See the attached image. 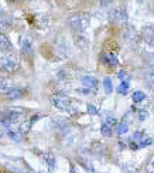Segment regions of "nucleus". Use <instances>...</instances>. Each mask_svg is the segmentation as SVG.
<instances>
[{
  "label": "nucleus",
  "mask_w": 154,
  "mask_h": 173,
  "mask_svg": "<svg viewBox=\"0 0 154 173\" xmlns=\"http://www.w3.org/2000/svg\"><path fill=\"white\" fill-rule=\"evenodd\" d=\"M25 111L23 108H4L0 111V124L3 125L6 129H8L13 124H17L20 122L23 118H24Z\"/></svg>",
  "instance_id": "nucleus-1"
},
{
  "label": "nucleus",
  "mask_w": 154,
  "mask_h": 173,
  "mask_svg": "<svg viewBox=\"0 0 154 173\" xmlns=\"http://www.w3.org/2000/svg\"><path fill=\"white\" fill-rule=\"evenodd\" d=\"M89 23H90V16L88 13H75L72 16L68 19V24L69 27L72 28L73 31H76V33L82 34L88 27H89Z\"/></svg>",
  "instance_id": "nucleus-2"
},
{
  "label": "nucleus",
  "mask_w": 154,
  "mask_h": 173,
  "mask_svg": "<svg viewBox=\"0 0 154 173\" xmlns=\"http://www.w3.org/2000/svg\"><path fill=\"white\" fill-rule=\"evenodd\" d=\"M153 138L147 136L146 133L143 131H136L131 138H130V143H129V148L131 150H137V149H141V148H146V146H150L153 145Z\"/></svg>",
  "instance_id": "nucleus-3"
},
{
  "label": "nucleus",
  "mask_w": 154,
  "mask_h": 173,
  "mask_svg": "<svg viewBox=\"0 0 154 173\" xmlns=\"http://www.w3.org/2000/svg\"><path fill=\"white\" fill-rule=\"evenodd\" d=\"M49 101H51V104L55 108H58V109L65 111V112H72V109H73L72 102H71V99L68 98L66 95H64V94H52V95L49 97Z\"/></svg>",
  "instance_id": "nucleus-4"
},
{
  "label": "nucleus",
  "mask_w": 154,
  "mask_h": 173,
  "mask_svg": "<svg viewBox=\"0 0 154 173\" xmlns=\"http://www.w3.org/2000/svg\"><path fill=\"white\" fill-rule=\"evenodd\" d=\"M0 64H1V68L7 73H14L17 68H18V60L17 57L13 54V53H7L4 54L1 60H0Z\"/></svg>",
  "instance_id": "nucleus-5"
},
{
  "label": "nucleus",
  "mask_w": 154,
  "mask_h": 173,
  "mask_svg": "<svg viewBox=\"0 0 154 173\" xmlns=\"http://www.w3.org/2000/svg\"><path fill=\"white\" fill-rule=\"evenodd\" d=\"M109 17H110V20L114 21V23H117V24H126L127 23V11H126V9L123 7V6H116L113 7L110 11H109Z\"/></svg>",
  "instance_id": "nucleus-6"
},
{
  "label": "nucleus",
  "mask_w": 154,
  "mask_h": 173,
  "mask_svg": "<svg viewBox=\"0 0 154 173\" xmlns=\"http://www.w3.org/2000/svg\"><path fill=\"white\" fill-rule=\"evenodd\" d=\"M18 44H20L21 53H24V54H31L32 53V38L30 36H20Z\"/></svg>",
  "instance_id": "nucleus-7"
},
{
  "label": "nucleus",
  "mask_w": 154,
  "mask_h": 173,
  "mask_svg": "<svg viewBox=\"0 0 154 173\" xmlns=\"http://www.w3.org/2000/svg\"><path fill=\"white\" fill-rule=\"evenodd\" d=\"M141 38H143V41L146 43L147 46L154 47V30L151 26H146L141 30Z\"/></svg>",
  "instance_id": "nucleus-8"
},
{
  "label": "nucleus",
  "mask_w": 154,
  "mask_h": 173,
  "mask_svg": "<svg viewBox=\"0 0 154 173\" xmlns=\"http://www.w3.org/2000/svg\"><path fill=\"white\" fill-rule=\"evenodd\" d=\"M40 118H41V115H34V116H31L30 119L23 121V122L20 124V126H18V133H20V135H21V133H27V132L31 129L32 124H35Z\"/></svg>",
  "instance_id": "nucleus-9"
},
{
  "label": "nucleus",
  "mask_w": 154,
  "mask_h": 173,
  "mask_svg": "<svg viewBox=\"0 0 154 173\" xmlns=\"http://www.w3.org/2000/svg\"><path fill=\"white\" fill-rule=\"evenodd\" d=\"M81 83H82V85H83L86 90H92V91H95L97 88V85H99L97 78H95V77H90V75H85V77H82Z\"/></svg>",
  "instance_id": "nucleus-10"
},
{
  "label": "nucleus",
  "mask_w": 154,
  "mask_h": 173,
  "mask_svg": "<svg viewBox=\"0 0 154 173\" xmlns=\"http://www.w3.org/2000/svg\"><path fill=\"white\" fill-rule=\"evenodd\" d=\"M0 51H4V53H13V46L11 43L8 41L7 36L3 33H0Z\"/></svg>",
  "instance_id": "nucleus-11"
},
{
  "label": "nucleus",
  "mask_w": 154,
  "mask_h": 173,
  "mask_svg": "<svg viewBox=\"0 0 154 173\" xmlns=\"http://www.w3.org/2000/svg\"><path fill=\"white\" fill-rule=\"evenodd\" d=\"M13 90V84L8 78L4 77H0V94H6L7 95L10 91Z\"/></svg>",
  "instance_id": "nucleus-12"
},
{
  "label": "nucleus",
  "mask_w": 154,
  "mask_h": 173,
  "mask_svg": "<svg viewBox=\"0 0 154 173\" xmlns=\"http://www.w3.org/2000/svg\"><path fill=\"white\" fill-rule=\"evenodd\" d=\"M102 60H103V63H105V64H107V65H110V67L117 65V57H116V54H114V53H107V54H103V56H102Z\"/></svg>",
  "instance_id": "nucleus-13"
},
{
  "label": "nucleus",
  "mask_w": 154,
  "mask_h": 173,
  "mask_svg": "<svg viewBox=\"0 0 154 173\" xmlns=\"http://www.w3.org/2000/svg\"><path fill=\"white\" fill-rule=\"evenodd\" d=\"M23 97V90L20 87H13V90L7 94V99L10 101H14V99H18Z\"/></svg>",
  "instance_id": "nucleus-14"
},
{
  "label": "nucleus",
  "mask_w": 154,
  "mask_h": 173,
  "mask_svg": "<svg viewBox=\"0 0 154 173\" xmlns=\"http://www.w3.org/2000/svg\"><path fill=\"white\" fill-rule=\"evenodd\" d=\"M100 132H102V135H103V136L109 138V136H112V135H113V126L103 121V122H102V126H100Z\"/></svg>",
  "instance_id": "nucleus-15"
},
{
  "label": "nucleus",
  "mask_w": 154,
  "mask_h": 173,
  "mask_svg": "<svg viewBox=\"0 0 154 173\" xmlns=\"http://www.w3.org/2000/svg\"><path fill=\"white\" fill-rule=\"evenodd\" d=\"M44 162L47 163L49 170H54V169H55V156H54V155H51V153L44 155Z\"/></svg>",
  "instance_id": "nucleus-16"
},
{
  "label": "nucleus",
  "mask_w": 154,
  "mask_h": 173,
  "mask_svg": "<svg viewBox=\"0 0 154 173\" xmlns=\"http://www.w3.org/2000/svg\"><path fill=\"white\" fill-rule=\"evenodd\" d=\"M129 88H130V84H129V81L126 80V81H122V83L119 84V87L116 88V91H117V94H120V95H126V94L129 92Z\"/></svg>",
  "instance_id": "nucleus-17"
},
{
  "label": "nucleus",
  "mask_w": 154,
  "mask_h": 173,
  "mask_svg": "<svg viewBox=\"0 0 154 173\" xmlns=\"http://www.w3.org/2000/svg\"><path fill=\"white\" fill-rule=\"evenodd\" d=\"M144 78H146V81L150 84V85H154V65L148 67V68L146 70Z\"/></svg>",
  "instance_id": "nucleus-18"
},
{
  "label": "nucleus",
  "mask_w": 154,
  "mask_h": 173,
  "mask_svg": "<svg viewBox=\"0 0 154 173\" xmlns=\"http://www.w3.org/2000/svg\"><path fill=\"white\" fill-rule=\"evenodd\" d=\"M103 90H105L106 94H112L113 92V83L109 77H105L103 78Z\"/></svg>",
  "instance_id": "nucleus-19"
},
{
  "label": "nucleus",
  "mask_w": 154,
  "mask_h": 173,
  "mask_svg": "<svg viewBox=\"0 0 154 173\" xmlns=\"http://www.w3.org/2000/svg\"><path fill=\"white\" fill-rule=\"evenodd\" d=\"M129 131V125L126 121H122V122H119L117 126H116V132H117V135H124V133H127Z\"/></svg>",
  "instance_id": "nucleus-20"
},
{
  "label": "nucleus",
  "mask_w": 154,
  "mask_h": 173,
  "mask_svg": "<svg viewBox=\"0 0 154 173\" xmlns=\"http://www.w3.org/2000/svg\"><path fill=\"white\" fill-rule=\"evenodd\" d=\"M131 98H133V102L138 104V102H143L146 99V94L143 91H136V92H133V97Z\"/></svg>",
  "instance_id": "nucleus-21"
},
{
  "label": "nucleus",
  "mask_w": 154,
  "mask_h": 173,
  "mask_svg": "<svg viewBox=\"0 0 154 173\" xmlns=\"http://www.w3.org/2000/svg\"><path fill=\"white\" fill-rule=\"evenodd\" d=\"M86 108H88V114H89V115L95 116V115H97V114H99V112H97V109L95 108V105H92V104H88V105H86Z\"/></svg>",
  "instance_id": "nucleus-22"
},
{
  "label": "nucleus",
  "mask_w": 154,
  "mask_h": 173,
  "mask_svg": "<svg viewBox=\"0 0 154 173\" xmlns=\"http://www.w3.org/2000/svg\"><path fill=\"white\" fill-rule=\"evenodd\" d=\"M7 135H8V138H10V139H13V140H18V135H20V133H18V131H11V129H8L7 131Z\"/></svg>",
  "instance_id": "nucleus-23"
},
{
  "label": "nucleus",
  "mask_w": 154,
  "mask_h": 173,
  "mask_svg": "<svg viewBox=\"0 0 154 173\" xmlns=\"http://www.w3.org/2000/svg\"><path fill=\"white\" fill-rule=\"evenodd\" d=\"M137 114H138V121H144L147 116H148V112H147L146 109H138Z\"/></svg>",
  "instance_id": "nucleus-24"
},
{
  "label": "nucleus",
  "mask_w": 154,
  "mask_h": 173,
  "mask_svg": "<svg viewBox=\"0 0 154 173\" xmlns=\"http://www.w3.org/2000/svg\"><path fill=\"white\" fill-rule=\"evenodd\" d=\"M117 77H119V78H120L122 81H126L124 78H127V73H126V71H120V73L117 74Z\"/></svg>",
  "instance_id": "nucleus-25"
},
{
  "label": "nucleus",
  "mask_w": 154,
  "mask_h": 173,
  "mask_svg": "<svg viewBox=\"0 0 154 173\" xmlns=\"http://www.w3.org/2000/svg\"><path fill=\"white\" fill-rule=\"evenodd\" d=\"M148 172H154V156L150 160V165H148Z\"/></svg>",
  "instance_id": "nucleus-26"
},
{
  "label": "nucleus",
  "mask_w": 154,
  "mask_h": 173,
  "mask_svg": "<svg viewBox=\"0 0 154 173\" xmlns=\"http://www.w3.org/2000/svg\"><path fill=\"white\" fill-rule=\"evenodd\" d=\"M4 131H6V128H4V126H3V125L0 124V138H1V136H3V135H4Z\"/></svg>",
  "instance_id": "nucleus-27"
},
{
  "label": "nucleus",
  "mask_w": 154,
  "mask_h": 173,
  "mask_svg": "<svg viewBox=\"0 0 154 173\" xmlns=\"http://www.w3.org/2000/svg\"><path fill=\"white\" fill-rule=\"evenodd\" d=\"M8 3H11V4H16V3H18L20 0H7Z\"/></svg>",
  "instance_id": "nucleus-28"
},
{
  "label": "nucleus",
  "mask_w": 154,
  "mask_h": 173,
  "mask_svg": "<svg viewBox=\"0 0 154 173\" xmlns=\"http://www.w3.org/2000/svg\"><path fill=\"white\" fill-rule=\"evenodd\" d=\"M71 173H76V170H75V166H71Z\"/></svg>",
  "instance_id": "nucleus-29"
},
{
  "label": "nucleus",
  "mask_w": 154,
  "mask_h": 173,
  "mask_svg": "<svg viewBox=\"0 0 154 173\" xmlns=\"http://www.w3.org/2000/svg\"><path fill=\"white\" fill-rule=\"evenodd\" d=\"M138 3H143V1H144V0H137Z\"/></svg>",
  "instance_id": "nucleus-30"
},
{
  "label": "nucleus",
  "mask_w": 154,
  "mask_h": 173,
  "mask_svg": "<svg viewBox=\"0 0 154 173\" xmlns=\"http://www.w3.org/2000/svg\"><path fill=\"white\" fill-rule=\"evenodd\" d=\"M0 70H3V68H1V64H0Z\"/></svg>",
  "instance_id": "nucleus-31"
},
{
  "label": "nucleus",
  "mask_w": 154,
  "mask_h": 173,
  "mask_svg": "<svg viewBox=\"0 0 154 173\" xmlns=\"http://www.w3.org/2000/svg\"><path fill=\"white\" fill-rule=\"evenodd\" d=\"M153 11H154V4H153Z\"/></svg>",
  "instance_id": "nucleus-32"
},
{
  "label": "nucleus",
  "mask_w": 154,
  "mask_h": 173,
  "mask_svg": "<svg viewBox=\"0 0 154 173\" xmlns=\"http://www.w3.org/2000/svg\"><path fill=\"white\" fill-rule=\"evenodd\" d=\"M153 95H154V91H153Z\"/></svg>",
  "instance_id": "nucleus-33"
},
{
  "label": "nucleus",
  "mask_w": 154,
  "mask_h": 173,
  "mask_svg": "<svg viewBox=\"0 0 154 173\" xmlns=\"http://www.w3.org/2000/svg\"><path fill=\"white\" fill-rule=\"evenodd\" d=\"M0 11H1V9H0Z\"/></svg>",
  "instance_id": "nucleus-34"
}]
</instances>
